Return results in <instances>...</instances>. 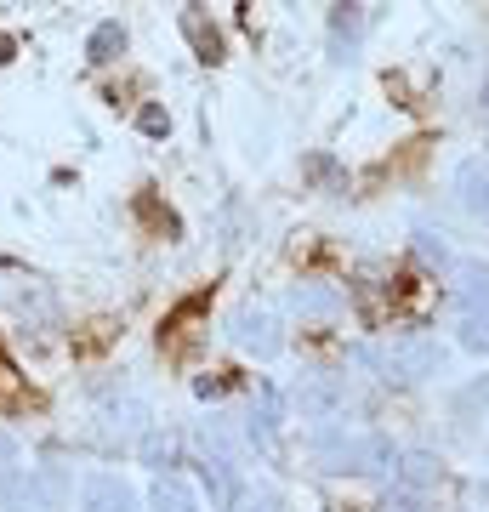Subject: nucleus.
Segmentation results:
<instances>
[{
  "label": "nucleus",
  "instance_id": "3",
  "mask_svg": "<svg viewBox=\"0 0 489 512\" xmlns=\"http://www.w3.org/2000/svg\"><path fill=\"white\" fill-rule=\"evenodd\" d=\"M353 359L359 365H370V370H381V382H404V387H416V382H427L438 370V342L433 336H399L393 348H353Z\"/></svg>",
  "mask_w": 489,
  "mask_h": 512
},
{
  "label": "nucleus",
  "instance_id": "15",
  "mask_svg": "<svg viewBox=\"0 0 489 512\" xmlns=\"http://www.w3.org/2000/svg\"><path fill=\"white\" fill-rule=\"evenodd\" d=\"M200 484H205V495H211V507H234V495H239V484H234V461L200 456Z\"/></svg>",
  "mask_w": 489,
  "mask_h": 512
},
{
  "label": "nucleus",
  "instance_id": "12",
  "mask_svg": "<svg viewBox=\"0 0 489 512\" xmlns=\"http://www.w3.org/2000/svg\"><path fill=\"white\" fill-rule=\"evenodd\" d=\"M359 35H364V6H330V52H336V63L353 57Z\"/></svg>",
  "mask_w": 489,
  "mask_h": 512
},
{
  "label": "nucleus",
  "instance_id": "25",
  "mask_svg": "<svg viewBox=\"0 0 489 512\" xmlns=\"http://www.w3.org/2000/svg\"><path fill=\"white\" fill-rule=\"evenodd\" d=\"M12 57H18V40H12V35H0V63H12Z\"/></svg>",
  "mask_w": 489,
  "mask_h": 512
},
{
  "label": "nucleus",
  "instance_id": "10",
  "mask_svg": "<svg viewBox=\"0 0 489 512\" xmlns=\"http://www.w3.org/2000/svg\"><path fill=\"white\" fill-rule=\"evenodd\" d=\"M143 427H148V404L137 399V393L103 404V433H109V439H137Z\"/></svg>",
  "mask_w": 489,
  "mask_h": 512
},
{
  "label": "nucleus",
  "instance_id": "11",
  "mask_svg": "<svg viewBox=\"0 0 489 512\" xmlns=\"http://www.w3.org/2000/svg\"><path fill=\"white\" fill-rule=\"evenodd\" d=\"M137 456H143V467H154V473H171L182 461V433H171V427H148L143 439H137Z\"/></svg>",
  "mask_w": 489,
  "mask_h": 512
},
{
  "label": "nucleus",
  "instance_id": "18",
  "mask_svg": "<svg viewBox=\"0 0 489 512\" xmlns=\"http://www.w3.org/2000/svg\"><path fill=\"white\" fill-rule=\"evenodd\" d=\"M228 512H285V501H279V490H239Z\"/></svg>",
  "mask_w": 489,
  "mask_h": 512
},
{
  "label": "nucleus",
  "instance_id": "16",
  "mask_svg": "<svg viewBox=\"0 0 489 512\" xmlns=\"http://www.w3.org/2000/svg\"><path fill=\"white\" fill-rule=\"evenodd\" d=\"M182 29H188V40H194V46H200V57H205V63H217L222 40H217V29H205V23H200V12H194V6H188V12H182Z\"/></svg>",
  "mask_w": 489,
  "mask_h": 512
},
{
  "label": "nucleus",
  "instance_id": "22",
  "mask_svg": "<svg viewBox=\"0 0 489 512\" xmlns=\"http://www.w3.org/2000/svg\"><path fill=\"white\" fill-rule=\"evenodd\" d=\"M381 512H433V501H427V495H404V490H393L387 501H381Z\"/></svg>",
  "mask_w": 489,
  "mask_h": 512
},
{
  "label": "nucleus",
  "instance_id": "21",
  "mask_svg": "<svg viewBox=\"0 0 489 512\" xmlns=\"http://www.w3.org/2000/svg\"><path fill=\"white\" fill-rule=\"evenodd\" d=\"M137 126H143V137H171V114H165L160 103H143V109H137Z\"/></svg>",
  "mask_w": 489,
  "mask_h": 512
},
{
  "label": "nucleus",
  "instance_id": "17",
  "mask_svg": "<svg viewBox=\"0 0 489 512\" xmlns=\"http://www.w3.org/2000/svg\"><path fill=\"white\" fill-rule=\"evenodd\" d=\"M290 308H296V313H330V308H336V291H319V285H296V291H290Z\"/></svg>",
  "mask_w": 489,
  "mask_h": 512
},
{
  "label": "nucleus",
  "instance_id": "7",
  "mask_svg": "<svg viewBox=\"0 0 489 512\" xmlns=\"http://www.w3.org/2000/svg\"><path fill=\"white\" fill-rule=\"evenodd\" d=\"M455 308H461V319H489V262H455Z\"/></svg>",
  "mask_w": 489,
  "mask_h": 512
},
{
  "label": "nucleus",
  "instance_id": "6",
  "mask_svg": "<svg viewBox=\"0 0 489 512\" xmlns=\"http://www.w3.org/2000/svg\"><path fill=\"white\" fill-rule=\"evenodd\" d=\"M80 512H148V501L120 473H86V484H80Z\"/></svg>",
  "mask_w": 489,
  "mask_h": 512
},
{
  "label": "nucleus",
  "instance_id": "4",
  "mask_svg": "<svg viewBox=\"0 0 489 512\" xmlns=\"http://www.w3.org/2000/svg\"><path fill=\"white\" fill-rule=\"evenodd\" d=\"M228 336H234V348L245 353V359H262V365L285 353V330H279V319H273L268 308H256V302L234 308V319H228Z\"/></svg>",
  "mask_w": 489,
  "mask_h": 512
},
{
  "label": "nucleus",
  "instance_id": "26",
  "mask_svg": "<svg viewBox=\"0 0 489 512\" xmlns=\"http://www.w3.org/2000/svg\"><path fill=\"white\" fill-rule=\"evenodd\" d=\"M478 109H484V120H489V80H484V92H478Z\"/></svg>",
  "mask_w": 489,
  "mask_h": 512
},
{
  "label": "nucleus",
  "instance_id": "1",
  "mask_svg": "<svg viewBox=\"0 0 489 512\" xmlns=\"http://www.w3.org/2000/svg\"><path fill=\"white\" fill-rule=\"evenodd\" d=\"M313 461L325 473H353V478H387L399 467V444L387 433H347V427H319Z\"/></svg>",
  "mask_w": 489,
  "mask_h": 512
},
{
  "label": "nucleus",
  "instance_id": "5",
  "mask_svg": "<svg viewBox=\"0 0 489 512\" xmlns=\"http://www.w3.org/2000/svg\"><path fill=\"white\" fill-rule=\"evenodd\" d=\"M290 404H296V416L302 421H336V416H347L353 393H347L342 376H308V382L290 393Z\"/></svg>",
  "mask_w": 489,
  "mask_h": 512
},
{
  "label": "nucleus",
  "instance_id": "13",
  "mask_svg": "<svg viewBox=\"0 0 489 512\" xmlns=\"http://www.w3.org/2000/svg\"><path fill=\"white\" fill-rule=\"evenodd\" d=\"M126 40H131L126 23H120V18H103V23L86 35V63H97V69H103V63H114V57L126 52Z\"/></svg>",
  "mask_w": 489,
  "mask_h": 512
},
{
  "label": "nucleus",
  "instance_id": "24",
  "mask_svg": "<svg viewBox=\"0 0 489 512\" xmlns=\"http://www.w3.org/2000/svg\"><path fill=\"white\" fill-rule=\"evenodd\" d=\"M194 393H200V399H222V393H228V382H222V376H200V382H194Z\"/></svg>",
  "mask_w": 489,
  "mask_h": 512
},
{
  "label": "nucleus",
  "instance_id": "20",
  "mask_svg": "<svg viewBox=\"0 0 489 512\" xmlns=\"http://www.w3.org/2000/svg\"><path fill=\"white\" fill-rule=\"evenodd\" d=\"M416 251L427 256V262H438V268H450V245H444V234H433V228H416Z\"/></svg>",
  "mask_w": 489,
  "mask_h": 512
},
{
  "label": "nucleus",
  "instance_id": "8",
  "mask_svg": "<svg viewBox=\"0 0 489 512\" xmlns=\"http://www.w3.org/2000/svg\"><path fill=\"white\" fill-rule=\"evenodd\" d=\"M455 200H461L467 217L489 222V160L484 154H472V160L455 165Z\"/></svg>",
  "mask_w": 489,
  "mask_h": 512
},
{
  "label": "nucleus",
  "instance_id": "2",
  "mask_svg": "<svg viewBox=\"0 0 489 512\" xmlns=\"http://www.w3.org/2000/svg\"><path fill=\"white\" fill-rule=\"evenodd\" d=\"M69 501V467H18L0 478V512H63Z\"/></svg>",
  "mask_w": 489,
  "mask_h": 512
},
{
  "label": "nucleus",
  "instance_id": "23",
  "mask_svg": "<svg viewBox=\"0 0 489 512\" xmlns=\"http://www.w3.org/2000/svg\"><path fill=\"white\" fill-rule=\"evenodd\" d=\"M472 404H489V376H478L472 387H461V393H455V410H472Z\"/></svg>",
  "mask_w": 489,
  "mask_h": 512
},
{
  "label": "nucleus",
  "instance_id": "9",
  "mask_svg": "<svg viewBox=\"0 0 489 512\" xmlns=\"http://www.w3.org/2000/svg\"><path fill=\"white\" fill-rule=\"evenodd\" d=\"M393 478H399L404 495H427V490H438V484H444V461H438L433 450H399Z\"/></svg>",
  "mask_w": 489,
  "mask_h": 512
},
{
  "label": "nucleus",
  "instance_id": "19",
  "mask_svg": "<svg viewBox=\"0 0 489 512\" xmlns=\"http://www.w3.org/2000/svg\"><path fill=\"white\" fill-rule=\"evenodd\" d=\"M455 342H461L467 353H478V359H489V319H461Z\"/></svg>",
  "mask_w": 489,
  "mask_h": 512
},
{
  "label": "nucleus",
  "instance_id": "14",
  "mask_svg": "<svg viewBox=\"0 0 489 512\" xmlns=\"http://www.w3.org/2000/svg\"><path fill=\"white\" fill-rule=\"evenodd\" d=\"M148 512H200V495L188 490L177 473L154 478V490H148Z\"/></svg>",
  "mask_w": 489,
  "mask_h": 512
}]
</instances>
